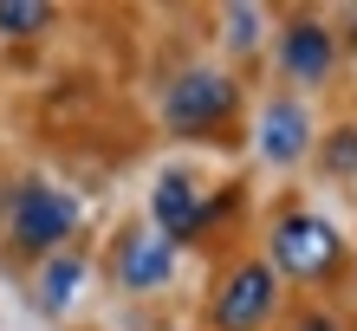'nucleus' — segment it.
<instances>
[{"label": "nucleus", "instance_id": "obj_11", "mask_svg": "<svg viewBox=\"0 0 357 331\" xmlns=\"http://www.w3.org/2000/svg\"><path fill=\"white\" fill-rule=\"evenodd\" d=\"M319 162H325V176H357V123H344V130L325 137Z\"/></svg>", "mask_w": 357, "mask_h": 331}, {"label": "nucleus", "instance_id": "obj_12", "mask_svg": "<svg viewBox=\"0 0 357 331\" xmlns=\"http://www.w3.org/2000/svg\"><path fill=\"white\" fill-rule=\"evenodd\" d=\"M286 331H351V325H344L338 305H305V312H292Z\"/></svg>", "mask_w": 357, "mask_h": 331}, {"label": "nucleus", "instance_id": "obj_13", "mask_svg": "<svg viewBox=\"0 0 357 331\" xmlns=\"http://www.w3.org/2000/svg\"><path fill=\"white\" fill-rule=\"evenodd\" d=\"M227 39L247 52V46L260 39V13H254V7H227Z\"/></svg>", "mask_w": 357, "mask_h": 331}, {"label": "nucleus", "instance_id": "obj_1", "mask_svg": "<svg viewBox=\"0 0 357 331\" xmlns=\"http://www.w3.org/2000/svg\"><path fill=\"white\" fill-rule=\"evenodd\" d=\"M344 260H351L344 234L312 208H286L266 234V266L292 286H325L331 273H344Z\"/></svg>", "mask_w": 357, "mask_h": 331}, {"label": "nucleus", "instance_id": "obj_8", "mask_svg": "<svg viewBox=\"0 0 357 331\" xmlns=\"http://www.w3.org/2000/svg\"><path fill=\"white\" fill-rule=\"evenodd\" d=\"M260 162H273V169H292V162L312 156V117L299 98H273V105L260 111V137H254Z\"/></svg>", "mask_w": 357, "mask_h": 331}, {"label": "nucleus", "instance_id": "obj_4", "mask_svg": "<svg viewBox=\"0 0 357 331\" xmlns=\"http://www.w3.org/2000/svg\"><path fill=\"white\" fill-rule=\"evenodd\" d=\"M273 318H280V273L266 260H241L234 273H221L215 299H208L215 331H266Z\"/></svg>", "mask_w": 357, "mask_h": 331}, {"label": "nucleus", "instance_id": "obj_10", "mask_svg": "<svg viewBox=\"0 0 357 331\" xmlns=\"http://www.w3.org/2000/svg\"><path fill=\"white\" fill-rule=\"evenodd\" d=\"M52 26V7L46 0H0V33L7 39H33Z\"/></svg>", "mask_w": 357, "mask_h": 331}, {"label": "nucleus", "instance_id": "obj_5", "mask_svg": "<svg viewBox=\"0 0 357 331\" xmlns=\"http://www.w3.org/2000/svg\"><path fill=\"white\" fill-rule=\"evenodd\" d=\"M273 66L292 85H325L331 66H338V33L325 26L319 13H292L280 33H273Z\"/></svg>", "mask_w": 357, "mask_h": 331}, {"label": "nucleus", "instance_id": "obj_9", "mask_svg": "<svg viewBox=\"0 0 357 331\" xmlns=\"http://www.w3.org/2000/svg\"><path fill=\"white\" fill-rule=\"evenodd\" d=\"M85 273H91V266H85V254H72V247H66V254H46V266H39V312L59 318V312L78 299Z\"/></svg>", "mask_w": 357, "mask_h": 331}, {"label": "nucleus", "instance_id": "obj_2", "mask_svg": "<svg viewBox=\"0 0 357 331\" xmlns=\"http://www.w3.org/2000/svg\"><path fill=\"white\" fill-rule=\"evenodd\" d=\"M85 227V208L78 195L52 189V182H20L13 208H7V234L20 254H66V240Z\"/></svg>", "mask_w": 357, "mask_h": 331}, {"label": "nucleus", "instance_id": "obj_6", "mask_svg": "<svg viewBox=\"0 0 357 331\" xmlns=\"http://www.w3.org/2000/svg\"><path fill=\"white\" fill-rule=\"evenodd\" d=\"M111 273H117L123 293H162L176 279V240H162L156 227H123L117 254H111Z\"/></svg>", "mask_w": 357, "mask_h": 331}, {"label": "nucleus", "instance_id": "obj_3", "mask_svg": "<svg viewBox=\"0 0 357 331\" xmlns=\"http://www.w3.org/2000/svg\"><path fill=\"white\" fill-rule=\"evenodd\" d=\"M241 111V78L215 66H188L169 91H162V123L176 137H208Z\"/></svg>", "mask_w": 357, "mask_h": 331}, {"label": "nucleus", "instance_id": "obj_7", "mask_svg": "<svg viewBox=\"0 0 357 331\" xmlns=\"http://www.w3.org/2000/svg\"><path fill=\"white\" fill-rule=\"evenodd\" d=\"M150 221H156L162 240H195L202 227H208V201H202V189H195V176H188V169H162L156 176Z\"/></svg>", "mask_w": 357, "mask_h": 331}]
</instances>
